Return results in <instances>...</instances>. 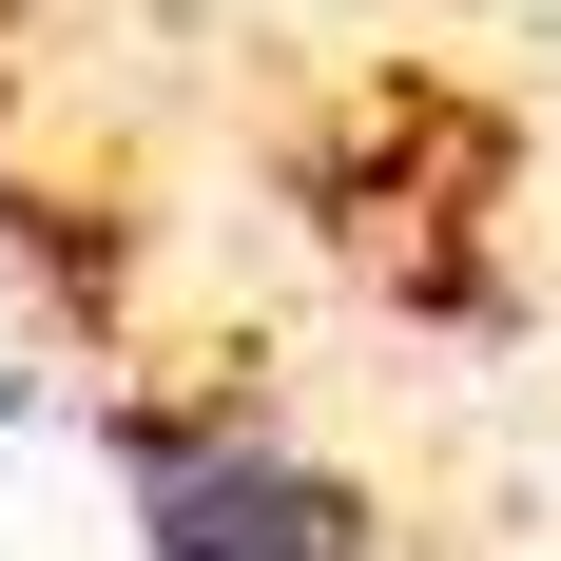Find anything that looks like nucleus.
<instances>
[{
	"label": "nucleus",
	"instance_id": "obj_1",
	"mask_svg": "<svg viewBox=\"0 0 561 561\" xmlns=\"http://www.w3.org/2000/svg\"><path fill=\"white\" fill-rule=\"evenodd\" d=\"M136 465H156V561H388L368 504L272 426H136Z\"/></svg>",
	"mask_w": 561,
	"mask_h": 561
}]
</instances>
